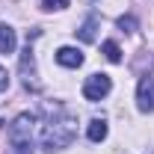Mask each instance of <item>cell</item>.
Returning <instances> with one entry per match:
<instances>
[{
    "label": "cell",
    "mask_w": 154,
    "mask_h": 154,
    "mask_svg": "<svg viewBox=\"0 0 154 154\" xmlns=\"http://www.w3.org/2000/svg\"><path fill=\"white\" fill-rule=\"evenodd\" d=\"M107 131H110V128H107L104 119H92L89 128H86V136H89L92 142H104V139H107Z\"/></svg>",
    "instance_id": "8992f818"
},
{
    "label": "cell",
    "mask_w": 154,
    "mask_h": 154,
    "mask_svg": "<svg viewBox=\"0 0 154 154\" xmlns=\"http://www.w3.org/2000/svg\"><path fill=\"white\" fill-rule=\"evenodd\" d=\"M68 6V0H42V9H48V12H54V9H65Z\"/></svg>",
    "instance_id": "8fae6325"
},
{
    "label": "cell",
    "mask_w": 154,
    "mask_h": 154,
    "mask_svg": "<svg viewBox=\"0 0 154 154\" xmlns=\"http://www.w3.org/2000/svg\"><path fill=\"white\" fill-rule=\"evenodd\" d=\"M57 62H59V65H65V68H80V65H83V51L65 45V48H59V51H57Z\"/></svg>",
    "instance_id": "5b68a950"
},
{
    "label": "cell",
    "mask_w": 154,
    "mask_h": 154,
    "mask_svg": "<svg viewBox=\"0 0 154 154\" xmlns=\"http://www.w3.org/2000/svg\"><path fill=\"white\" fill-rule=\"evenodd\" d=\"M6 86H9V74L6 68H0V92H6Z\"/></svg>",
    "instance_id": "7c38bea8"
},
{
    "label": "cell",
    "mask_w": 154,
    "mask_h": 154,
    "mask_svg": "<svg viewBox=\"0 0 154 154\" xmlns=\"http://www.w3.org/2000/svg\"><path fill=\"white\" fill-rule=\"evenodd\" d=\"M119 30H125V33H136V21L131 15H122L119 18Z\"/></svg>",
    "instance_id": "30bf717a"
},
{
    "label": "cell",
    "mask_w": 154,
    "mask_h": 154,
    "mask_svg": "<svg viewBox=\"0 0 154 154\" xmlns=\"http://www.w3.org/2000/svg\"><path fill=\"white\" fill-rule=\"evenodd\" d=\"M95 30H98V21H95V18H86V24L77 30L80 42H95Z\"/></svg>",
    "instance_id": "ba28073f"
},
{
    "label": "cell",
    "mask_w": 154,
    "mask_h": 154,
    "mask_svg": "<svg viewBox=\"0 0 154 154\" xmlns=\"http://www.w3.org/2000/svg\"><path fill=\"white\" fill-rule=\"evenodd\" d=\"M77 136V119L65 110H57L45 119L42 125V145L48 151H57V148H68Z\"/></svg>",
    "instance_id": "6da1fadb"
},
{
    "label": "cell",
    "mask_w": 154,
    "mask_h": 154,
    "mask_svg": "<svg viewBox=\"0 0 154 154\" xmlns=\"http://www.w3.org/2000/svg\"><path fill=\"white\" fill-rule=\"evenodd\" d=\"M110 89H113V80L107 74H89L86 83H83V98L86 101H101V98L110 95Z\"/></svg>",
    "instance_id": "3957f363"
},
{
    "label": "cell",
    "mask_w": 154,
    "mask_h": 154,
    "mask_svg": "<svg viewBox=\"0 0 154 154\" xmlns=\"http://www.w3.org/2000/svg\"><path fill=\"white\" fill-rule=\"evenodd\" d=\"M0 128H3V122H0Z\"/></svg>",
    "instance_id": "4fadbf2b"
},
{
    "label": "cell",
    "mask_w": 154,
    "mask_h": 154,
    "mask_svg": "<svg viewBox=\"0 0 154 154\" xmlns=\"http://www.w3.org/2000/svg\"><path fill=\"white\" fill-rule=\"evenodd\" d=\"M15 30L9 24H0V54H12L15 51Z\"/></svg>",
    "instance_id": "52a82bcc"
},
{
    "label": "cell",
    "mask_w": 154,
    "mask_h": 154,
    "mask_svg": "<svg viewBox=\"0 0 154 154\" xmlns=\"http://www.w3.org/2000/svg\"><path fill=\"white\" fill-rule=\"evenodd\" d=\"M33 122H36V116L30 113H21L15 122H12V128H9V139H12V148L15 154H33Z\"/></svg>",
    "instance_id": "7a4b0ae2"
},
{
    "label": "cell",
    "mask_w": 154,
    "mask_h": 154,
    "mask_svg": "<svg viewBox=\"0 0 154 154\" xmlns=\"http://www.w3.org/2000/svg\"><path fill=\"white\" fill-rule=\"evenodd\" d=\"M136 107L142 113H154V77L145 74L136 86Z\"/></svg>",
    "instance_id": "277c9868"
},
{
    "label": "cell",
    "mask_w": 154,
    "mask_h": 154,
    "mask_svg": "<svg viewBox=\"0 0 154 154\" xmlns=\"http://www.w3.org/2000/svg\"><path fill=\"white\" fill-rule=\"evenodd\" d=\"M101 51H104V57L110 59V62H122V51H119V45H116V42H104V45H101Z\"/></svg>",
    "instance_id": "9c48e42d"
}]
</instances>
